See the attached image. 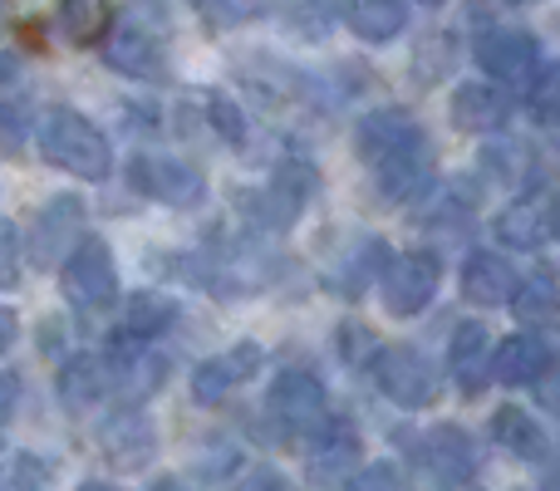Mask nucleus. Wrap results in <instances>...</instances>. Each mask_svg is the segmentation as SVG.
Segmentation results:
<instances>
[{
  "mask_svg": "<svg viewBox=\"0 0 560 491\" xmlns=\"http://www.w3.org/2000/svg\"><path fill=\"white\" fill-rule=\"evenodd\" d=\"M354 153L374 173L384 202H408L428 187V138L404 108H374L354 128Z\"/></svg>",
  "mask_w": 560,
  "mask_h": 491,
  "instance_id": "1",
  "label": "nucleus"
},
{
  "mask_svg": "<svg viewBox=\"0 0 560 491\" xmlns=\"http://www.w3.org/2000/svg\"><path fill=\"white\" fill-rule=\"evenodd\" d=\"M39 157H45L49 167H59V173H74L84 177V183H104L108 167H114V153H108V138L98 133L94 124H89L79 108H49L45 118H39Z\"/></svg>",
  "mask_w": 560,
  "mask_h": 491,
  "instance_id": "2",
  "label": "nucleus"
},
{
  "mask_svg": "<svg viewBox=\"0 0 560 491\" xmlns=\"http://www.w3.org/2000/svg\"><path fill=\"white\" fill-rule=\"evenodd\" d=\"M266 413L285 437H315L329 423V398L310 369H285L271 378V394H266Z\"/></svg>",
  "mask_w": 560,
  "mask_h": 491,
  "instance_id": "3",
  "label": "nucleus"
},
{
  "mask_svg": "<svg viewBox=\"0 0 560 491\" xmlns=\"http://www.w3.org/2000/svg\"><path fill=\"white\" fill-rule=\"evenodd\" d=\"M59 285H65L69 305L84 309V315H98L118 300V266H114V250H108L98 236L79 242L69 250L65 270H59Z\"/></svg>",
  "mask_w": 560,
  "mask_h": 491,
  "instance_id": "4",
  "label": "nucleus"
},
{
  "mask_svg": "<svg viewBox=\"0 0 560 491\" xmlns=\"http://www.w3.org/2000/svg\"><path fill=\"white\" fill-rule=\"evenodd\" d=\"M104 65L128 79H163L167 74V39L163 25L143 15H124L104 35Z\"/></svg>",
  "mask_w": 560,
  "mask_h": 491,
  "instance_id": "5",
  "label": "nucleus"
},
{
  "mask_svg": "<svg viewBox=\"0 0 560 491\" xmlns=\"http://www.w3.org/2000/svg\"><path fill=\"white\" fill-rule=\"evenodd\" d=\"M128 187L148 202L163 207H197L207 197V183L197 167L177 163V157H158V153H133L128 157Z\"/></svg>",
  "mask_w": 560,
  "mask_h": 491,
  "instance_id": "6",
  "label": "nucleus"
},
{
  "mask_svg": "<svg viewBox=\"0 0 560 491\" xmlns=\"http://www.w3.org/2000/svg\"><path fill=\"white\" fill-rule=\"evenodd\" d=\"M374 384L394 398L398 408H428L438 398V369L428 354L408 344H394V349H378L374 354Z\"/></svg>",
  "mask_w": 560,
  "mask_h": 491,
  "instance_id": "7",
  "label": "nucleus"
},
{
  "mask_svg": "<svg viewBox=\"0 0 560 491\" xmlns=\"http://www.w3.org/2000/svg\"><path fill=\"white\" fill-rule=\"evenodd\" d=\"M438 256L433 250H408V256H394L384 270V309L398 319L428 309V300L438 295Z\"/></svg>",
  "mask_w": 560,
  "mask_h": 491,
  "instance_id": "8",
  "label": "nucleus"
},
{
  "mask_svg": "<svg viewBox=\"0 0 560 491\" xmlns=\"http://www.w3.org/2000/svg\"><path fill=\"white\" fill-rule=\"evenodd\" d=\"M79 226H84V202H79V197H55V202L30 222V236H25L30 260L45 270L69 260V250L79 242Z\"/></svg>",
  "mask_w": 560,
  "mask_h": 491,
  "instance_id": "9",
  "label": "nucleus"
},
{
  "mask_svg": "<svg viewBox=\"0 0 560 491\" xmlns=\"http://www.w3.org/2000/svg\"><path fill=\"white\" fill-rule=\"evenodd\" d=\"M261 344H252V339H242V344H232L226 354L207 359V364L192 369V398L197 404H222L226 394H236V388L246 384V378L261 374Z\"/></svg>",
  "mask_w": 560,
  "mask_h": 491,
  "instance_id": "10",
  "label": "nucleus"
},
{
  "mask_svg": "<svg viewBox=\"0 0 560 491\" xmlns=\"http://www.w3.org/2000/svg\"><path fill=\"white\" fill-rule=\"evenodd\" d=\"M124 378H128V364L114 354V349H104V354H79L59 369V398L74 408H89V404L114 394Z\"/></svg>",
  "mask_w": 560,
  "mask_h": 491,
  "instance_id": "11",
  "label": "nucleus"
},
{
  "mask_svg": "<svg viewBox=\"0 0 560 491\" xmlns=\"http://www.w3.org/2000/svg\"><path fill=\"white\" fill-rule=\"evenodd\" d=\"M418 457L423 467L447 487H463L477 477V447L463 428H433L428 437H418Z\"/></svg>",
  "mask_w": 560,
  "mask_h": 491,
  "instance_id": "12",
  "label": "nucleus"
},
{
  "mask_svg": "<svg viewBox=\"0 0 560 491\" xmlns=\"http://www.w3.org/2000/svg\"><path fill=\"white\" fill-rule=\"evenodd\" d=\"M310 192H315V167H305V163H280L276 167V177L266 183V192L256 197V212L266 217V226H290L300 212H305V202H310Z\"/></svg>",
  "mask_w": 560,
  "mask_h": 491,
  "instance_id": "13",
  "label": "nucleus"
},
{
  "mask_svg": "<svg viewBox=\"0 0 560 491\" xmlns=\"http://www.w3.org/2000/svg\"><path fill=\"white\" fill-rule=\"evenodd\" d=\"M477 65H482L487 74L516 84V79H526L536 69V39L522 35V30H487V35L477 39Z\"/></svg>",
  "mask_w": 560,
  "mask_h": 491,
  "instance_id": "14",
  "label": "nucleus"
},
{
  "mask_svg": "<svg viewBox=\"0 0 560 491\" xmlns=\"http://www.w3.org/2000/svg\"><path fill=\"white\" fill-rule=\"evenodd\" d=\"M447 369H453L457 388L467 398H477L487 388V374H492V339H487L482 325H457L453 344H447Z\"/></svg>",
  "mask_w": 560,
  "mask_h": 491,
  "instance_id": "15",
  "label": "nucleus"
},
{
  "mask_svg": "<svg viewBox=\"0 0 560 491\" xmlns=\"http://www.w3.org/2000/svg\"><path fill=\"white\" fill-rule=\"evenodd\" d=\"M98 443L108 447V457L124 467H143L148 457H153L158 437H153V423H148L138 408H118V413L104 418V428H98Z\"/></svg>",
  "mask_w": 560,
  "mask_h": 491,
  "instance_id": "16",
  "label": "nucleus"
},
{
  "mask_svg": "<svg viewBox=\"0 0 560 491\" xmlns=\"http://www.w3.org/2000/svg\"><path fill=\"white\" fill-rule=\"evenodd\" d=\"M463 295L472 305H506L516 295V276L512 260H502L497 250H472L463 260Z\"/></svg>",
  "mask_w": 560,
  "mask_h": 491,
  "instance_id": "17",
  "label": "nucleus"
},
{
  "mask_svg": "<svg viewBox=\"0 0 560 491\" xmlns=\"http://www.w3.org/2000/svg\"><path fill=\"white\" fill-rule=\"evenodd\" d=\"M546 364H551V354H546V344L541 339H532V335L502 339L497 354H492V374H497V384H506V388L536 384V378L546 374Z\"/></svg>",
  "mask_w": 560,
  "mask_h": 491,
  "instance_id": "18",
  "label": "nucleus"
},
{
  "mask_svg": "<svg viewBox=\"0 0 560 491\" xmlns=\"http://www.w3.org/2000/svg\"><path fill=\"white\" fill-rule=\"evenodd\" d=\"M55 30L65 45H98L114 30V5L108 0H59L55 5Z\"/></svg>",
  "mask_w": 560,
  "mask_h": 491,
  "instance_id": "19",
  "label": "nucleus"
},
{
  "mask_svg": "<svg viewBox=\"0 0 560 491\" xmlns=\"http://www.w3.org/2000/svg\"><path fill=\"white\" fill-rule=\"evenodd\" d=\"M453 124L467 133H492L506 124V94L492 84H463L453 94Z\"/></svg>",
  "mask_w": 560,
  "mask_h": 491,
  "instance_id": "20",
  "label": "nucleus"
},
{
  "mask_svg": "<svg viewBox=\"0 0 560 491\" xmlns=\"http://www.w3.org/2000/svg\"><path fill=\"white\" fill-rule=\"evenodd\" d=\"M349 25L369 45H388L408 25V5L404 0H349Z\"/></svg>",
  "mask_w": 560,
  "mask_h": 491,
  "instance_id": "21",
  "label": "nucleus"
},
{
  "mask_svg": "<svg viewBox=\"0 0 560 491\" xmlns=\"http://www.w3.org/2000/svg\"><path fill=\"white\" fill-rule=\"evenodd\" d=\"M546 232H551V212H546L536 197L512 202L502 217H497V236H502L512 250H536L546 242Z\"/></svg>",
  "mask_w": 560,
  "mask_h": 491,
  "instance_id": "22",
  "label": "nucleus"
},
{
  "mask_svg": "<svg viewBox=\"0 0 560 491\" xmlns=\"http://www.w3.org/2000/svg\"><path fill=\"white\" fill-rule=\"evenodd\" d=\"M492 437H497V443H502L512 457H526V463H541V457H546V433H541V423H536L532 413H522V408H497Z\"/></svg>",
  "mask_w": 560,
  "mask_h": 491,
  "instance_id": "23",
  "label": "nucleus"
},
{
  "mask_svg": "<svg viewBox=\"0 0 560 491\" xmlns=\"http://www.w3.org/2000/svg\"><path fill=\"white\" fill-rule=\"evenodd\" d=\"M310 443H315V477H335V467L345 472V467L359 457V437H354V428H349L345 418H329Z\"/></svg>",
  "mask_w": 560,
  "mask_h": 491,
  "instance_id": "24",
  "label": "nucleus"
},
{
  "mask_svg": "<svg viewBox=\"0 0 560 491\" xmlns=\"http://www.w3.org/2000/svg\"><path fill=\"white\" fill-rule=\"evenodd\" d=\"M512 309H516V319H526V325L556 319L560 315V285H556L551 270H536V276L512 295Z\"/></svg>",
  "mask_w": 560,
  "mask_h": 491,
  "instance_id": "25",
  "label": "nucleus"
},
{
  "mask_svg": "<svg viewBox=\"0 0 560 491\" xmlns=\"http://www.w3.org/2000/svg\"><path fill=\"white\" fill-rule=\"evenodd\" d=\"M173 315H177L173 300H163V295H133V300H128V315H124V325H118V329H128L133 339H143V344H148V339H158L167 325H173Z\"/></svg>",
  "mask_w": 560,
  "mask_h": 491,
  "instance_id": "26",
  "label": "nucleus"
},
{
  "mask_svg": "<svg viewBox=\"0 0 560 491\" xmlns=\"http://www.w3.org/2000/svg\"><path fill=\"white\" fill-rule=\"evenodd\" d=\"M532 118L536 124H560V65H546L532 84Z\"/></svg>",
  "mask_w": 560,
  "mask_h": 491,
  "instance_id": "27",
  "label": "nucleus"
},
{
  "mask_svg": "<svg viewBox=\"0 0 560 491\" xmlns=\"http://www.w3.org/2000/svg\"><path fill=\"white\" fill-rule=\"evenodd\" d=\"M25 133H30L25 108H20L15 98H5V104H0V157H20V153H25Z\"/></svg>",
  "mask_w": 560,
  "mask_h": 491,
  "instance_id": "28",
  "label": "nucleus"
},
{
  "mask_svg": "<svg viewBox=\"0 0 560 491\" xmlns=\"http://www.w3.org/2000/svg\"><path fill=\"white\" fill-rule=\"evenodd\" d=\"M207 118H212V128L222 133V143H242L246 138V124H242V108L232 104V98H222V94H212L207 98Z\"/></svg>",
  "mask_w": 560,
  "mask_h": 491,
  "instance_id": "29",
  "label": "nucleus"
},
{
  "mask_svg": "<svg viewBox=\"0 0 560 491\" xmlns=\"http://www.w3.org/2000/svg\"><path fill=\"white\" fill-rule=\"evenodd\" d=\"M20 285V232L10 217H0V290Z\"/></svg>",
  "mask_w": 560,
  "mask_h": 491,
  "instance_id": "30",
  "label": "nucleus"
},
{
  "mask_svg": "<svg viewBox=\"0 0 560 491\" xmlns=\"http://www.w3.org/2000/svg\"><path fill=\"white\" fill-rule=\"evenodd\" d=\"M15 398H20V378L10 369H0V423L15 413Z\"/></svg>",
  "mask_w": 560,
  "mask_h": 491,
  "instance_id": "31",
  "label": "nucleus"
},
{
  "mask_svg": "<svg viewBox=\"0 0 560 491\" xmlns=\"http://www.w3.org/2000/svg\"><path fill=\"white\" fill-rule=\"evenodd\" d=\"M349 487H398V472L394 467H369V472H359Z\"/></svg>",
  "mask_w": 560,
  "mask_h": 491,
  "instance_id": "32",
  "label": "nucleus"
},
{
  "mask_svg": "<svg viewBox=\"0 0 560 491\" xmlns=\"http://www.w3.org/2000/svg\"><path fill=\"white\" fill-rule=\"evenodd\" d=\"M15 339H20V319L0 305V354H10V349H15Z\"/></svg>",
  "mask_w": 560,
  "mask_h": 491,
  "instance_id": "33",
  "label": "nucleus"
},
{
  "mask_svg": "<svg viewBox=\"0 0 560 491\" xmlns=\"http://www.w3.org/2000/svg\"><path fill=\"white\" fill-rule=\"evenodd\" d=\"M285 477L280 472H271V467H261V472H252V487H280Z\"/></svg>",
  "mask_w": 560,
  "mask_h": 491,
  "instance_id": "34",
  "label": "nucleus"
},
{
  "mask_svg": "<svg viewBox=\"0 0 560 491\" xmlns=\"http://www.w3.org/2000/svg\"><path fill=\"white\" fill-rule=\"evenodd\" d=\"M512 5H532V0H512Z\"/></svg>",
  "mask_w": 560,
  "mask_h": 491,
  "instance_id": "35",
  "label": "nucleus"
},
{
  "mask_svg": "<svg viewBox=\"0 0 560 491\" xmlns=\"http://www.w3.org/2000/svg\"><path fill=\"white\" fill-rule=\"evenodd\" d=\"M418 5H438V0H418Z\"/></svg>",
  "mask_w": 560,
  "mask_h": 491,
  "instance_id": "36",
  "label": "nucleus"
}]
</instances>
